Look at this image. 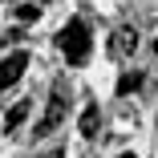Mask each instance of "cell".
Here are the masks:
<instances>
[{"label":"cell","mask_w":158,"mask_h":158,"mask_svg":"<svg viewBox=\"0 0 158 158\" xmlns=\"http://www.w3.org/2000/svg\"><path fill=\"white\" fill-rule=\"evenodd\" d=\"M57 49L65 53V61L73 69H81L85 61H89V53H93V45H89V28H85V20H69L65 28L57 33Z\"/></svg>","instance_id":"obj_1"},{"label":"cell","mask_w":158,"mask_h":158,"mask_svg":"<svg viewBox=\"0 0 158 158\" xmlns=\"http://www.w3.org/2000/svg\"><path fill=\"white\" fill-rule=\"evenodd\" d=\"M65 110H69V89H65V85H53V93H49V106H45V118L37 122L33 138H49V134L57 130V126H61Z\"/></svg>","instance_id":"obj_2"},{"label":"cell","mask_w":158,"mask_h":158,"mask_svg":"<svg viewBox=\"0 0 158 158\" xmlns=\"http://www.w3.org/2000/svg\"><path fill=\"white\" fill-rule=\"evenodd\" d=\"M24 69H28V53H8L4 61H0V89H12L20 77H24Z\"/></svg>","instance_id":"obj_3"},{"label":"cell","mask_w":158,"mask_h":158,"mask_svg":"<svg viewBox=\"0 0 158 158\" xmlns=\"http://www.w3.org/2000/svg\"><path fill=\"white\" fill-rule=\"evenodd\" d=\"M134 49H138V28L118 24L114 33H110V53H114V57H130Z\"/></svg>","instance_id":"obj_4"},{"label":"cell","mask_w":158,"mask_h":158,"mask_svg":"<svg viewBox=\"0 0 158 158\" xmlns=\"http://www.w3.org/2000/svg\"><path fill=\"white\" fill-rule=\"evenodd\" d=\"M98 130H102V110H98V102H89V106L81 110V134L93 138Z\"/></svg>","instance_id":"obj_5"},{"label":"cell","mask_w":158,"mask_h":158,"mask_svg":"<svg viewBox=\"0 0 158 158\" xmlns=\"http://www.w3.org/2000/svg\"><path fill=\"white\" fill-rule=\"evenodd\" d=\"M142 73H122V81H118V93H122V98H126V93H138L142 89Z\"/></svg>","instance_id":"obj_6"},{"label":"cell","mask_w":158,"mask_h":158,"mask_svg":"<svg viewBox=\"0 0 158 158\" xmlns=\"http://www.w3.org/2000/svg\"><path fill=\"white\" fill-rule=\"evenodd\" d=\"M24 118H28V102H16V106L8 110V118H4V130H16Z\"/></svg>","instance_id":"obj_7"},{"label":"cell","mask_w":158,"mask_h":158,"mask_svg":"<svg viewBox=\"0 0 158 158\" xmlns=\"http://www.w3.org/2000/svg\"><path fill=\"white\" fill-rule=\"evenodd\" d=\"M37 16H41V8H37V4H20V8L12 12V20H16V24H33Z\"/></svg>","instance_id":"obj_8"},{"label":"cell","mask_w":158,"mask_h":158,"mask_svg":"<svg viewBox=\"0 0 158 158\" xmlns=\"http://www.w3.org/2000/svg\"><path fill=\"white\" fill-rule=\"evenodd\" d=\"M41 158H65V150H61V146H57V150H45Z\"/></svg>","instance_id":"obj_9"},{"label":"cell","mask_w":158,"mask_h":158,"mask_svg":"<svg viewBox=\"0 0 158 158\" xmlns=\"http://www.w3.org/2000/svg\"><path fill=\"white\" fill-rule=\"evenodd\" d=\"M154 57H158V37H154Z\"/></svg>","instance_id":"obj_10"},{"label":"cell","mask_w":158,"mask_h":158,"mask_svg":"<svg viewBox=\"0 0 158 158\" xmlns=\"http://www.w3.org/2000/svg\"><path fill=\"white\" fill-rule=\"evenodd\" d=\"M122 158H138V154H122Z\"/></svg>","instance_id":"obj_11"}]
</instances>
